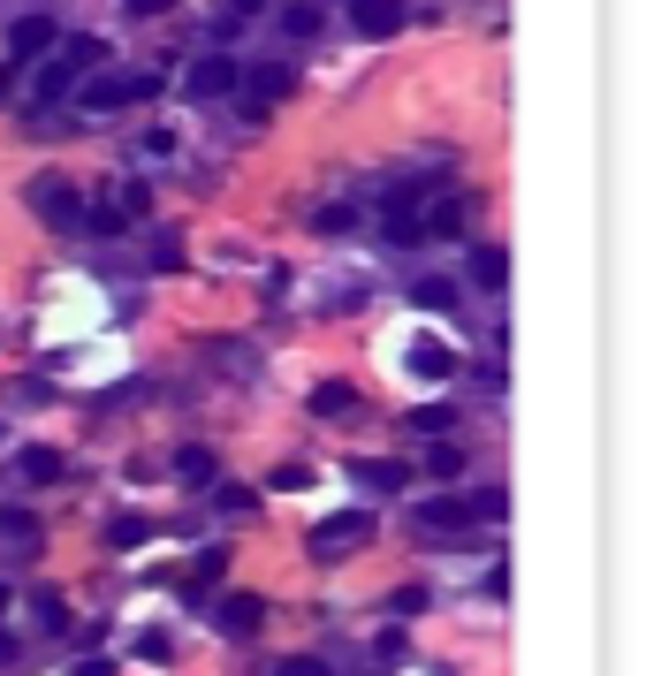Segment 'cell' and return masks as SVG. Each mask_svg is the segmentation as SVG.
I'll return each instance as SVG.
<instances>
[{"label":"cell","mask_w":646,"mask_h":676,"mask_svg":"<svg viewBox=\"0 0 646 676\" xmlns=\"http://www.w3.org/2000/svg\"><path fill=\"white\" fill-rule=\"evenodd\" d=\"M161 92V69H130V76H84L77 84V107L84 115H122V107H138V99H153Z\"/></svg>","instance_id":"cell-1"},{"label":"cell","mask_w":646,"mask_h":676,"mask_svg":"<svg viewBox=\"0 0 646 676\" xmlns=\"http://www.w3.org/2000/svg\"><path fill=\"white\" fill-rule=\"evenodd\" d=\"M305 547H313V562H342L350 547H373V509H334V517H320Z\"/></svg>","instance_id":"cell-2"},{"label":"cell","mask_w":646,"mask_h":676,"mask_svg":"<svg viewBox=\"0 0 646 676\" xmlns=\"http://www.w3.org/2000/svg\"><path fill=\"white\" fill-rule=\"evenodd\" d=\"M31 213H38L46 228H77V221H84V198H77L69 175H31Z\"/></svg>","instance_id":"cell-3"},{"label":"cell","mask_w":646,"mask_h":676,"mask_svg":"<svg viewBox=\"0 0 646 676\" xmlns=\"http://www.w3.org/2000/svg\"><path fill=\"white\" fill-rule=\"evenodd\" d=\"M183 92H190V99H236V92H244V61H236V54H205V61H190Z\"/></svg>","instance_id":"cell-4"},{"label":"cell","mask_w":646,"mask_h":676,"mask_svg":"<svg viewBox=\"0 0 646 676\" xmlns=\"http://www.w3.org/2000/svg\"><path fill=\"white\" fill-rule=\"evenodd\" d=\"M411 524L419 532H472L480 509H472V495H426V502L411 509Z\"/></svg>","instance_id":"cell-5"},{"label":"cell","mask_w":646,"mask_h":676,"mask_svg":"<svg viewBox=\"0 0 646 676\" xmlns=\"http://www.w3.org/2000/svg\"><path fill=\"white\" fill-rule=\"evenodd\" d=\"M472 228V190H442L434 205H419V236H465Z\"/></svg>","instance_id":"cell-6"},{"label":"cell","mask_w":646,"mask_h":676,"mask_svg":"<svg viewBox=\"0 0 646 676\" xmlns=\"http://www.w3.org/2000/svg\"><path fill=\"white\" fill-rule=\"evenodd\" d=\"M411 23V0H350V31L357 38H396Z\"/></svg>","instance_id":"cell-7"},{"label":"cell","mask_w":646,"mask_h":676,"mask_svg":"<svg viewBox=\"0 0 646 676\" xmlns=\"http://www.w3.org/2000/svg\"><path fill=\"white\" fill-rule=\"evenodd\" d=\"M54 38H61V23H54V15H15L8 54H15V61H38V54H54Z\"/></svg>","instance_id":"cell-8"},{"label":"cell","mask_w":646,"mask_h":676,"mask_svg":"<svg viewBox=\"0 0 646 676\" xmlns=\"http://www.w3.org/2000/svg\"><path fill=\"white\" fill-rule=\"evenodd\" d=\"M213 624H221V631H236V639H251V631L267 624V601H259V593H228V601L213 608Z\"/></svg>","instance_id":"cell-9"},{"label":"cell","mask_w":646,"mask_h":676,"mask_svg":"<svg viewBox=\"0 0 646 676\" xmlns=\"http://www.w3.org/2000/svg\"><path fill=\"white\" fill-rule=\"evenodd\" d=\"M350 479H357V487H373V495H396V487H411V464H388V456H357V464H350Z\"/></svg>","instance_id":"cell-10"},{"label":"cell","mask_w":646,"mask_h":676,"mask_svg":"<svg viewBox=\"0 0 646 676\" xmlns=\"http://www.w3.org/2000/svg\"><path fill=\"white\" fill-rule=\"evenodd\" d=\"M350 411H357V388L350 380H320L313 388V418H350Z\"/></svg>","instance_id":"cell-11"},{"label":"cell","mask_w":646,"mask_h":676,"mask_svg":"<svg viewBox=\"0 0 646 676\" xmlns=\"http://www.w3.org/2000/svg\"><path fill=\"white\" fill-rule=\"evenodd\" d=\"M419 205H426V190H396V198H388V236H396V244L419 236Z\"/></svg>","instance_id":"cell-12"},{"label":"cell","mask_w":646,"mask_h":676,"mask_svg":"<svg viewBox=\"0 0 646 676\" xmlns=\"http://www.w3.org/2000/svg\"><path fill=\"white\" fill-rule=\"evenodd\" d=\"M472 289H486V297L509 289V251H480V259H472Z\"/></svg>","instance_id":"cell-13"},{"label":"cell","mask_w":646,"mask_h":676,"mask_svg":"<svg viewBox=\"0 0 646 676\" xmlns=\"http://www.w3.org/2000/svg\"><path fill=\"white\" fill-rule=\"evenodd\" d=\"M403 365H411L419 380H449V349H442V342H411V349H403Z\"/></svg>","instance_id":"cell-14"},{"label":"cell","mask_w":646,"mask_h":676,"mask_svg":"<svg viewBox=\"0 0 646 676\" xmlns=\"http://www.w3.org/2000/svg\"><path fill=\"white\" fill-rule=\"evenodd\" d=\"M15 472H23V487H54V479H61V456H54V449H23Z\"/></svg>","instance_id":"cell-15"},{"label":"cell","mask_w":646,"mask_h":676,"mask_svg":"<svg viewBox=\"0 0 646 676\" xmlns=\"http://www.w3.org/2000/svg\"><path fill=\"white\" fill-rule=\"evenodd\" d=\"M69 92H77V69H69V61H46V69H38V107H54V99H69Z\"/></svg>","instance_id":"cell-16"},{"label":"cell","mask_w":646,"mask_h":676,"mask_svg":"<svg viewBox=\"0 0 646 676\" xmlns=\"http://www.w3.org/2000/svg\"><path fill=\"white\" fill-rule=\"evenodd\" d=\"M251 92L274 107V99H290V92H297V69H290V61H274V69H259V76H251Z\"/></svg>","instance_id":"cell-17"},{"label":"cell","mask_w":646,"mask_h":676,"mask_svg":"<svg viewBox=\"0 0 646 676\" xmlns=\"http://www.w3.org/2000/svg\"><path fill=\"white\" fill-rule=\"evenodd\" d=\"M411 297H419L426 312H449V305H457V282H449V274H426V282H419Z\"/></svg>","instance_id":"cell-18"},{"label":"cell","mask_w":646,"mask_h":676,"mask_svg":"<svg viewBox=\"0 0 646 676\" xmlns=\"http://www.w3.org/2000/svg\"><path fill=\"white\" fill-rule=\"evenodd\" d=\"M449 426H457V411H449V403H426V411H411V434H426V441H442Z\"/></svg>","instance_id":"cell-19"},{"label":"cell","mask_w":646,"mask_h":676,"mask_svg":"<svg viewBox=\"0 0 646 676\" xmlns=\"http://www.w3.org/2000/svg\"><path fill=\"white\" fill-rule=\"evenodd\" d=\"M175 479H190V487H213V449H183V456H175Z\"/></svg>","instance_id":"cell-20"},{"label":"cell","mask_w":646,"mask_h":676,"mask_svg":"<svg viewBox=\"0 0 646 676\" xmlns=\"http://www.w3.org/2000/svg\"><path fill=\"white\" fill-rule=\"evenodd\" d=\"M84 221H92L99 236H122V228H130V213H122L115 198H99V205H84Z\"/></svg>","instance_id":"cell-21"},{"label":"cell","mask_w":646,"mask_h":676,"mask_svg":"<svg viewBox=\"0 0 646 676\" xmlns=\"http://www.w3.org/2000/svg\"><path fill=\"white\" fill-rule=\"evenodd\" d=\"M426 472H434V479H457V472H465V449H457V441H434V449H426Z\"/></svg>","instance_id":"cell-22"},{"label":"cell","mask_w":646,"mask_h":676,"mask_svg":"<svg viewBox=\"0 0 646 676\" xmlns=\"http://www.w3.org/2000/svg\"><path fill=\"white\" fill-rule=\"evenodd\" d=\"M320 8H305V0H297V8H282V31H290V38H320Z\"/></svg>","instance_id":"cell-23"},{"label":"cell","mask_w":646,"mask_h":676,"mask_svg":"<svg viewBox=\"0 0 646 676\" xmlns=\"http://www.w3.org/2000/svg\"><path fill=\"white\" fill-rule=\"evenodd\" d=\"M61 61H69V69H92V61H107V38H69Z\"/></svg>","instance_id":"cell-24"},{"label":"cell","mask_w":646,"mask_h":676,"mask_svg":"<svg viewBox=\"0 0 646 676\" xmlns=\"http://www.w3.org/2000/svg\"><path fill=\"white\" fill-rule=\"evenodd\" d=\"M221 570H228V555H221V547H205V555L190 562V585H221Z\"/></svg>","instance_id":"cell-25"},{"label":"cell","mask_w":646,"mask_h":676,"mask_svg":"<svg viewBox=\"0 0 646 676\" xmlns=\"http://www.w3.org/2000/svg\"><path fill=\"white\" fill-rule=\"evenodd\" d=\"M31 608H38V624H46V631H69V601H61V593H38Z\"/></svg>","instance_id":"cell-26"},{"label":"cell","mask_w":646,"mask_h":676,"mask_svg":"<svg viewBox=\"0 0 646 676\" xmlns=\"http://www.w3.org/2000/svg\"><path fill=\"white\" fill-rule=\"evenodd\" d=\"M145 532H153V524H145V517H115V524H107V539H115V547H138V539H145Z\"/></svg>","instance_id":"cell-27"},{"label":"cell","mask_w":646,"mask_h":676,"mask_svg":"<svg viewBox=\"0 0 646 676\" xmlns=\"http://www.w3.org/2000/svg\"><path fill=\"white\" fill-rule=\"evenodd\" d=\"M153 266H161V274H175V266H183V236H175V228L153 244Z\"/></svg>","instance_id":"cell-28"},{"label":"cell","mask_w":646,"mask_h":676,"mask_svg":"<svg viewBox=\"0 0 646 676\" xmlns=\"http://www.w3.org/2000/svg\"><path fill=\"white\" fill-rule=\"evenodd\" d=\"M115 205L138 221V213H153V190H145V182H122V198H115Z\"/></svg>","instance_id":"cell-29"},{"label":"cell","mask_w":646,"mask_h":676,"mask_svg":"<svg viewBox=\"0 0 646 676\" xmlns=\"http://www.w3.org/2000/svg\"><path fill=\"white\" fill-rule=\"evenodd\" d=\"M0 532H8V539H38V517H31V509H8Z\"/></svg>","instance_id":"cell-30"},{"label":"cell","mask_w":646,"mask_h":676,"mask_svg":"<svg viewBox=\"0 0 646 676\" xmlns=\"http://www.w3.org/2000/svg\"><path fill=\"white\" fill-rule=\"evenodd\" d=\"M274 676H327L320 654H290V662H274Z\"/></svg>","instance_id":"cell-31"},{"label":"cell","mask_w":646,"mask_h":676,"mask_svg":"<svg viewBox=\"0 0 646 676\" xmlns=\"http://www.w3.org/2000/svg\"><path fill=\"white\" fill-rule=\"evenodd\" d=\"M350 228V205H320V236H342Z\"/></svg>","instance_id":"cell-32"},{"label":"cell","mask_w":646,"mask_h":676,"mask_svg":"<svg viewBox=\"0 0 646 676\" xmlns=\"http://www.w3.org/2000/svg\"><path fill=\"white\" fill-rule=\"evenodd\" d=\"M175 0H130V15H167Z\"/></svg>","instance_id":"cell-33"},{"label":"cell","mask_w":646,"mask_h":676,"mask_svg":"<svg viewBox=\"0 0 646 676\" xmlns=\"http://www.w3.org/2000/svg\"><path fill=\"white\" fill-rule=\"evenodd\" d=\"M77 676H115V662H84V669H77Z\"/></svg>","instance_id":"cell-34"},{"label":"cell","mask_w":646,"mask_h":676,"mask_svg":"<svg viewBox=\"0 0 646 676\" xmlns=\"http://www.w3.org/2000/svg\"><path fill=\"white\" fill-rule=\"evenodd\" d=\"M259 8H267V0H236V8H228V15H259Z\"/></svg>","instance_id":"cell-35"},{"label":"cell","mask_w":646,"mask_h":676,"mask_svg":"<svg viewBox=\"0 0 646 676\" xmlns=\"http://www.w3.org/2000/svg\"><path fill=\"white\" fill-rule=\"evenodd\" d=\"M0 99H8V69H0Z\"/></svg>","instance_id":"cell-36"},{"label":"cell","mask_w":646,"mask_h":676,"mask_svg":"<svg viewBox=\"0 0 646 676\" xmlns=\"http://www.w3.org/2000/svg\"><path fill=\"white\" fill-rule=\"evenodd\" d=\"M0 608H8V585H0Z\"/></svg>","instance_id":"cell-37"}]
</instances>
